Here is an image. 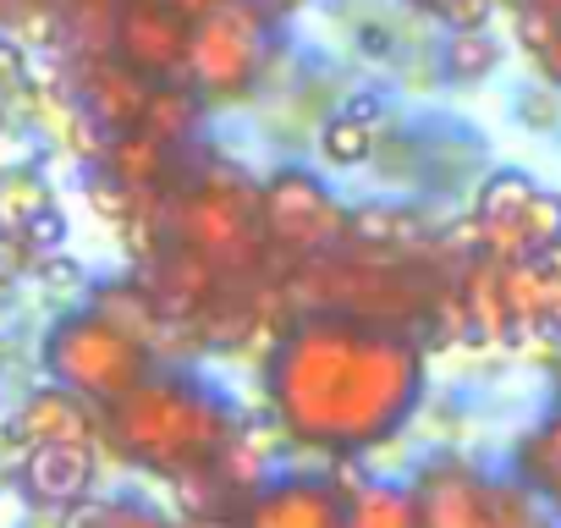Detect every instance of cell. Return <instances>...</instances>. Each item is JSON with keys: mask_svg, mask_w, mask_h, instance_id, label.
<instances>
[{"mask_svg": "<svg viewBox=\"0 0 561 528\" xmlns=\"http://www.w3.org/2000/svg\"><path fill=\"white\" fill-rule=\"evenodd\" d=\"M264 397L293 446L358 457L413 418L424 397V353L380 320L320 309L275 342Z\"/></svg>", "mask_w": 561, "mask_h": 528, "instance_id": "1", "label": "cell"}, {"mask_svg": "<svg viewBox=\"0 0 561 528\" xmlns=\"http://www.w3.org/2000/svg\"><path fill=\"white\" fill-rule=\"evenodd\" d=\"M231 429H237L231 408L209 386L182 375H149L144 386H133L122 402L105 408L111 451L160 479L209 468L226 451Z\"/></svg>", "mask_w": 561, "mask_h": 528, "instance_id": "2", "label": "cell"}, {"mask_svg": "<svg viewBox=\"0 0 561 528\" xmlns=\"http://www.w3.org/2000/svg\"><path fill=\"white\" fill-rule=\"evenodd\" d=\"M149 353L138 336H127L122 325H111L100 309L83 314H61L45 336V369L56 386L89 397L94 408L122 402L133 386L149 380Z\"/></svg>", "mask_w": 561, "mask_h": 528, "instance_id": "3", "label": "cell"}, {"mask_svg": "<svg viewBox=\"0 0 561 528\" xmlns=\"http://www.w3.org/2000/svg\"><path fill=\"white\" fill-rule=\"evenodd\" d=\"M171 237L198 248L204 259H215L226 276L248 271L253 253L264 248V226H259V187L242 182V171H215L198 176V187H187L171 204Z\"/></svg>", "mask_w": 561, "mask_h": 528, "instance_id": "4", "label": "cell"}, {"mask_svg": "<svg viewBox=\"0 0 561 528\" xmlns=\"http://www.w3.org/2000/svg\"><path fill=\"white\" fill-rule=\"evenodd\" d=\"M264 56H270V18L259 7H248V0H226V7H215L209 18L193 23L182 78L204 100L231 105L259 89Z\"/></svg>", "mask_w": 561, "mask_h": 528, "instance_id": "5", "label": "cell"}, {"mask_svg": "<svg viewBox=\"0 0 561 528\" xmlns=\"http://www.w3.org/2000/svg\"><path fill=\"white\" fill-rule=\"evenodd\" d=\"M259 226H264V242L270 248L309 253V259L331 253L353 231V220L336 204V193L314 171H298V165L264 176V187H259Z\"/></svg>", "mask_w": 561, "mask_h": 528, "instance_id": "6", "label": "cell"}, {"mask_svg": "<svg viewBox=\"0 0 561 528\" xmlns=\"http://www.w3.org/2000/svg\"><path fill=\"white\" fill-rule=\"evenodd\" d=\"M231 523L237 528H347V490L331 473H275L237 501Z\"/></svg>", "mask_w": 561, "mask_h": 528, "instance_id": "7", "label": "cell"}, {"mask_svg": "<svg viewBox=\"0 0 561 528\" xmlns=\"http://www.w3.org/2000/svg\"><path fill=\"white\" fill-rule=\"evenodd\" d=\"M187 39H193V23L176 7H165V0H122L116 7L111 56H122L127 67H138L154 83L160 78H182Z\"/></svg>", "mask_w": 561, "mask_h": 528, "instance_id": "8", "label": "cell"}, {"mask_svg": "<svg viewBox=\"0 0 561 528\" xmlns=\"http://www.w3.org/2000/svg\"><path fill=\"white\" fill-rule=\"evenodd\" d=\"M94 473H100L94 440H45V446L23 451V490L34 506H50V512L89 501Z\"/></svg>", "mask_w": 561, "mask_h": 528, "instance_id": "9", "label": "cell"}, {"mask_svg": "<svg viewBox=\"0 0 561 528\" xmlns=\"http://www.w3.org/2000/svg\"><path fill=\"white\" fill-rule=\"evenodd\" d=\"M419 512H424V528H484L490 517V479L462 462V457H435L424 473H419Z\"/></svg>", "mask_w": 561, "mask_h": 528, "instance_id": "10", "label": "cell"}, {"mask_svg": "<svg viewBox=\"0 0 561 528\" xmlns=\"http://www.w3.org/2000/svg\"><path fill=\"white\" fill-rule=\"evenodd\" d=\"M78 83H83V89H78L83 111H89L105 133L138 127V122H144V105H149V89H154V78H144L138 67H127L122 56H89Z\"/></svg>", "mask_w": 561, "mask_h": 528, "instance_id": "11", "label": "cell"}, {"mask_svg": "<svg viewBox=\"0 0 561 528\" xmlns=\"http://www.w3.org/2000/svg\"><path fill=\"white\" fill-rule=\"evenodd\" d=\"M534 193H539V182L523 176V171H495V176L479 187L473 220H468L479 253H495V259H512V253H517V226H523V209H528Z\"/></svg>", "mask_w": 561, "mask_h": 528, "instance_id": "12", "label": "cell"}, {"mask_svg": "<svg viewBox=\"0 0 561 528\" xmlns=\"http://www.w3.org/2000/svg\"><path fill=\"white\" fill-rule=\"evenodd\" d=\"M7 435L18 440V451L28 446H45V440H94V413H89V397L67 391V386H39L7 424Z\"/></svg>", "mask_w": 561, "mask_h": 528, "instance_id": "13", "label": "cell"}, {"mask_svg": "<svg viewBox=\"0 0 561 528\" xmlns=\"http://www.w3.org/2000/svg\"><path fill=\"white\" fill-rule=\"evenodd\" d=\"M89 309H100L111 325H122V331L138 336L144 347H160L165 331L176 325L144 282H105V287H94V303H89Z\"/></svg>", "mask_w": 561, "mask_h": 528, "instance_id": "14", "label": "cell"}, {"mask_svg": "<svg viewBox=\"0 0 561 528\" xmlns=\"http://www.w3.org/2000/svg\"><path fill=\"white\" fill-rule=\"evenodd\" d=\"M105 171H111L122 187H133V193H154L160 176H165V144H160L154 133H144V127L111 133V144H105Z\"/></svg>", "mask_w": 561, "mask_h": 528, "instance_id": "15", "label": "cell"}, {"mask_svg": "<svg viewBox=\"0 0 561 528\" xmlns=\"http://www.w3.org/2000/svg\"><path fill=\"white\" fill-rule=\"evenodd\" d=\"M380 144V105L375 100H353L342 116H331L320 127V154L331 165H364Z\"/></svg>", "mask_w": 561, "mask_h": 528, "instance_id": "16", "label": "cell"}, {"mask_svg": "<svg viewBox=\"0 0 561 528\" xmlns=\"http://www.w3.org/2000/svg\"><path fill=\"white\" fill-rule=\"evenodd\" d=\"M198 111H204V94H198L187 78H182V83H176V78H160V83L149 89V105H144V122H138V127L154 133V138L171 149V144H182V138L198 127Z\"/></svg>", "mask_w": 561, "mask_h": 528, "instance_id": "17", "label": "cell"}, {"mask_svg": "<svg viewBox=\"0 0 561 528\" xmlns=\"http://www.w3.org/2000/svg\"><path fill=\"white\" fill-rule=\"evenodd\" d=\"M347 528H424L413 484H364L347 495Z\"/></svg>", "mask_w": 561, "mask_h": 528, "instance_id": "18", "label": "cell"}, {"mask_svg": "<svg viewBox=\"0 0 561 528\" xmlns=\"http://www.w3.org/2000/svg\"><path fill=\"white\" fill-rule=\"evenodd\" d=\"M440 67L451 83H479L501 67V45L490 39V28H451L440 45Z\"/></svg>", "mask_w": 561, "mask_h": 528, "instance_id": "19", "label": "cell"}, {"mask_svg": "<svg viewBox=\"0 0 561 528\" xmlns=\"http://www.w3.org/2000/svg\"><path fill=\"white\" fill-rule=\"evenodd\" d=\"M523 479H528V490H539V495L556 506V517H561V413L528 435V446H523Z\"/></svg>", "mask_w": 561, "mask_h": 528, "instance_id": "20", "label": "cell"}, {"mask_svg": "<svg viewBox=\"0 0 561 528\" xmlns=\"http://www.w3.org/2000/svg\"><path fill=\"white\" fill-rule=\"evenodd\" d=\"M50 182L39 171H0V226H28L39 209H50Z\"/></svg>", "mask_w": 561, "mask_h": 528, "instance_id": "21", "label": "cell"}, {"mask_svg": "<svg viewBox=\"0 0 561 528\" xmlns=\"http://www.w3.org/2000/svg\"><path fill=\"white\" fill-rule=\"evenodd\" d=\"M67 528H171L154 506L144 501H78L67 506Z\"/></svg>", "mask_w": 561, "mask_h": 528, "instance_id": "22", "label": "cell"}, {"mask_svg": "<svg viewBox=\"0 0 561 528\" xmlns=\"http://www.w3.org/2000/svg\"><path fill=\"white\" fill-rule=\"evenodd\" d=\"M39 259H45V253L28 242L23 226H0V287H12V282L34 276V271H39Z\"/></svg>", "mask_w": 561, "mask_h": 528, "instance_id": "23", "label": "cell"}, {"mask_svg": "<svg viewBox=\"0 0 561 528\" xmlns=\"http://www.w3.org/2000/svg\"><path fill=\"white\" fill-rule=\"evenodd\" d=\"M484 528H539L528 490H523V484H495V490H490V517H484Z\"/></svg>", "mask_w": 561, "mask_h": 528, "instance_id": "24", "label": "cell"}, {"mask_svg": "<svg viewBox=\"0 0 561 528\" xmlns=\"http://www.w3.org/2000/svg\"><path fill=\"white\" fill-rule=\"evenodd\" d=\"M435 18H440L446 28H490V18H495V0H440Z\"/></svg>", "mask_w": 561, "mask_h": 528, "instance_id": "25", "label": "cell"}, {"mask_svg": "<svg viewBox=\"0 0 561 528\" xmlns=\"http://www.w3.org/2000/svg\"><path fill=\"white\" fill-rule=\"evenodd\" d=\"M23 231H28V242H34L39 253H56V248L67 242V215H61V209L50 204V209H39V215H34V220H28Z\"/></svg>", "mask_w": 561, "mask_h": 528, "instance_id": "26", "label": "cell"}, {"mask_svg": "<svg viewBox=\"0 0 561 528\" xmlns=\"http://www.w3.org/2000/svg\"><path fill=\"white\" fill-rule=\"evenodd\" d=\"M539 67H545V78L561 89V18H556V28H550V39H545V50H539Z\"/></svg>", "mask_w": 561, "mask_h": 528, "instance_id": "27", "label": "cell"}, {"mask_svg": "<svg viewBox=\"0 0 561 528\" xmlns=\"http://www.w3.org/2000/svg\"><path fill=\"white\" fill-rule=\"evenodd\" d=\"M165 7H176L187 23H198V18H209L215 7H226V0H165Z\"/></svg>", "mask_w": 561, "mask_h": 528, "instance_id": "28", "label": "cell"}, {"mask_svg": "<svg viewBox=\"0 0 561 528\" xmlns=\"http://www.w3.org/2000/svg\"><path fill=\"white\" fill-rule=\"evenodd\" d=\"M248 7H259L264 18H293V12L304 7V0H248Z\"/></svg>", "mask_w": 561, "mask_h": 528, "instance_id": "29", "label": "cell"}, {"mask_svg": "<svg viewBox=\"0 0 561 528\" xmlns=\"http://www.w3.org/2000/svg\"><path fill=\"white\" fill-rule=\"evenodd\" d=\"M176 528H237L231 517H182Z\"/></svg>", "mask_w": 561, "mask_h": 528, "instance_id": "30", "label": "cell"}, {"mask_svg": "<svg viewBox=\"0 0 561 528\" xmlns=\"http://www.w3.org/2000/svg\"><path fill=\"white\" fill-rule=\"evenodd\" d=\"M517 7H528V12H545V18H561V0H517Z\"/></svg>", "mask_w": 561, "mask_h": 528, "instance_id": "31", "label": "cell"}, {"mask_svg": "<svg viewBox=\"0 0 561 528\" xmlns=\"http://www.w3.org/2000/svg\"><path fill=\"white\" fill-rule=\"evenodd\" d=\"M28 7H39V0H0V18H18V12H28Z\"/></svg>", "mask_w": 561, "mask_h": 528, "instance_id": "32", "label": "cell"}, {"mask_svg": "<svg viewBox=\"0 0 561 528\" xmlns=\"http://www.w3.org/2000/svg\"><path fill=\"white\" fill-rule=\"evenodd\" d=\"M550 369H556V386H561V336H556V353H550Z\"/></svg>", "mask_w": 561, "mask_h": 528, "instance_id": "33", "label": "cell"}, {"mask_svg": "<svg viewBox=\"0 0 561 528\" xmlns=\"http://www.w3.org/2000/svg\"><path fill=\"white\" fill-rule=\"evenodd\" d=\"M419 7H430V12H435V7H440V0H419Z\"/></svg>", "mask_w": 561, "mask_h": 528, "instance_id": "34", "label": "cell"}, {"mask_svg": "<svg viewBox=\"0 0 561 528\" xmlns=\"http://www.w3.org/2000/svg\"><path fill=\"white\" fill-rule=\"evenodd\" d=\"M0 133H7V111H0Z\"/></svg>", "mask_w": 561, "mask_h": 528, "instance_id": "35", "label": "cell"}]
</instances>
